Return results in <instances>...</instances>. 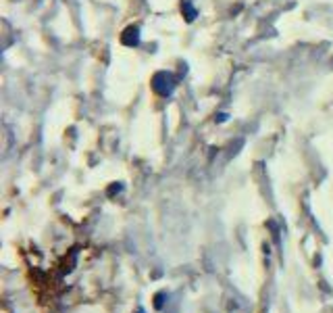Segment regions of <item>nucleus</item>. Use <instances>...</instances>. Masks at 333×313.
Listing matches in <instances>:
<instances>
[{"label":"nucleus","mask_w":333,"mask_h":313,"mask_svg":"<svg viewBox=\"0 0 333 313\" xmlns=\"http://www.w3.org/2000/svg\"><path fill=\"white\" fill-rule=\"evenodd\" d=\"M182 9L185 11V15H187V21H194V17H196V11H194V6H192V2H190V0H183Z\"/></svg>","instance_id":"nucleus-3"},{"label":"nucleus","mask_w":333,"mask_h":313,"mask_svg":"<svg viewBox=\"0 0 333 313\" xmlns=\"http://www.w3.org/2000/svg\"><path fill=\"white\" fill-rule=\"evenodd\" d=\"M121 40H123V44H127V46H137V42H140V30H137V27H127Z\"/></svg>","instance_id":"nucleus-2"},{"label":"nucleus","mask_w":333,"mask_h":313,"mask_svg":"<svg viewBox=\"0 0 333 313\" xmlns=\"http://www.w3.org/2000/svg\"><path fill=\"white\" fill-rule=\"evenodd\" d=\"M152 88H154V92H158L161 96H169L173 92V88H175V80H173L171 73L158 71L154 78H152Z\"/></svg>","instance_id":"nucleus-1"}]
</instances>
